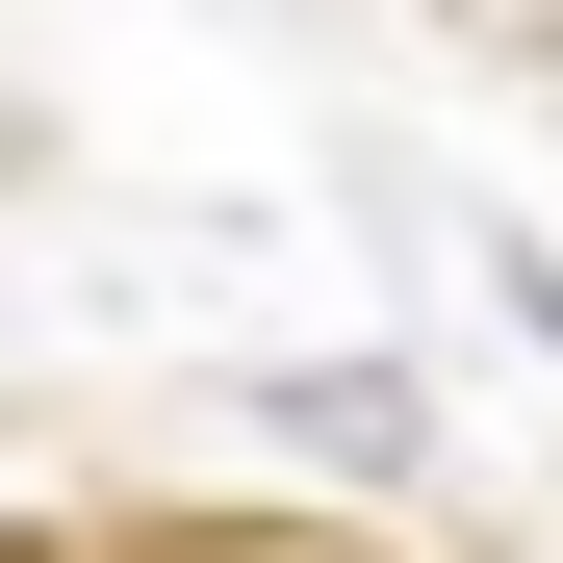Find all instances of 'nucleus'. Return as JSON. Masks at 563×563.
Instances as JSON below:
<instances>
[{
  "instance_id": "f257e3e1",
  "label": "nucleus",
  "mask_w": 563,
  "mask_h": 563,
  "mask_svg": "<svg viewBox=\"0 0 563 563\" xmlns=\"http://www.w3.org/2000/svg\"><path fill=\"white\" fill-rule=\"evenodd\" d=\"M129 563H333V538H282V512H206V538H129Z\"/></svg>"
}]
</instances>
